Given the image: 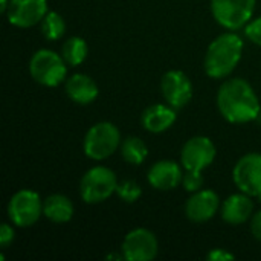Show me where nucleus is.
I'll return each mask as SVG.
<instances>
[{"label":"nucleus","mask_w":261,"mask_h":261,"mask_svg":"<svg viewBox=\"0 0 261 261\" xmlns=\"http://www.w3.org/2000/svg\"><path fill=\"white\" fill-rule=\"evenodd\" d=\"M217 107L232 124H245L260 116V102L251 84L242 78L225 81L217 93Z\"/></svg>","instance_id":"f257e3e1"},{"label":"nucleus","mask_w":261,"mask_h":261,"mask_svg":"<svg viewBox=\"0 0 261 261\" xmlns=\"http://www.w3.org/2000/svg\"><path fill=\"white\" fill-rule=\"evenodd\" d=\"M243 54V41L234 32L219 35L208 47L205 72L211 78H225L237 67Z\"/></svg>","instance_id":"f03ea898"},{"label":"nucleus","mask_w":261,"mask_h":261,"mask_svg":"<svg viewBox=\"0 0 261 261\" xmlns=\"http://www.w3.org/2000/svg\"><path fill=\"white\" fill-rule=\"evenodd\" d=\"M121 144V135L112 122H98L89 128L84 138V153L93 161L112 156Z\"/></svg>","instance_id":"7ed1b4c3"},{"label":"nucleus","mask_w":261,"mask_h":261,"mask_svg":"<svg viewBox=\"0 0 261 261\" xmlns=\"http://www.w3.org/2000/svg\"><path fill=\"white\" fill-rule=\"evenodd\" d=\"M31 76L41 86L57 87L66 78V61L61 55L49 49L37 50L29 61Z\"/></svg>","instance_id":"20e7f679"},{"label":"nucleus","mask_w":261,"mask_h":261,"mask_svg":"<svg viewBox=\"0 0 261 261\" xmlns=\"http://www.w3.org/2000/svg\"><path fill=\"white\" fill-rule=\"evenodd\" d=\"M118 180L107 167H93L81 179L80 193L86 203H101L116 193Z\"/></svg>","instance_id":"39448f33"},{"label":"nucleus","mask_w":261,"mask_h":261,"mask_svg":"<svg viewBox=\"0 0 261 261\" xmlns=\"http://www.w3.org/2000/svg\"><path fill=\"white\" fill-rule=\"evenodd\" d=\"M255 0H211V11L219 24L236 31L251 21Z\"/></svg>","instance_id":"423d86ee"},{"label":"nucleus","mask_w":261,"mask_h":261,"mask_svg":"<svg viewBox=\"0 0 261 261\" xmlns=\"http://www.w3.org/2000/svg\"><path fill=\"white\" fill-rule=\"evenodd\" d=\"M43 214V203L40 196L31 190L15 193L8 203V216L14 225L20 228L32 226Z\"/></svg>","instance_id":"0eeeda50"},{"label":"nucleus","mask_w":261,"mask_h":261,"mask_svg":"<svg viewBox=\"0 0 261 261\" xmlns=\"http://www.w3.org/2000/svg\"><path fill=\"white\" fill-rule=\"evenodd\" d=\"M158 251L156 236L145 228L130 231L122 242V257L128 261H151L156 258Z\"/></svg>","instance_id":"6e6552de"},{"label":"nucleus","mask_w":261,"mask_h":261,"mask_svg":"<svg viewBox=\"0 0 261 261\" xmlns=\"http://www.w3.org/2000/svg\"><path fill=\"white\" fill-rule=\"evenodd\" d=\"M232 179L242 193L251 197H258L261 194V154H245L236 164Z\"/></svg>","instance_id":"1a4fd4ad"},{"label":"nucleus","mask_w":261,"mask_h":261,"mask_svg":"<svg viewBox=\"0 0 261 261\" xmlns=\"http://www.w3.org/2000/svg\"><path fill=\"white\" fill-rule=\"evenodd\" d=\"M216 159V145L210 138L196 136L185 142L180 154V161L185 170L202 171Z\"/></svg>","instance_id":"9d476101"},{"label":"nucleus","mask_w":261,"mask_h":261,"mask_svg":"<svg viewBox=\"0 0 261 261\" xmlns=\"http://www.w3.org/2000/svg\"><path fill=\"white\" fill-rule=\"evenodd\" d=\"M161 90L165 101L174 109L185 107L193 98V84L180 70H168L161 80Z\"/></svg>","instance_id":"9b49d317"},{"label":"nucleus","mask_w":261,"mask_h":261,"mask_svg":"<svg viewBox=\"0 0 261 261\" xmlns=\"http://www.w3.org/2000/svg\"><path fill=\"white\" fill-rule=\"evenodd\" d=\"M47 14L46 0H11L6 15L8 21L17 28H31Z\"/></svg>","instance_id":"f8f14e48"},{"label":"nucleus","mask_w":261,"mask_h":261,"mask_svg":"<svg viewBox=\"0 0 261 261\" xmlns=\"http://www.w3.org/2000/svg\"><path fill=\"white\" fill-rule=\"evenodd\" d=\"M219 206V196L213 190H199L188 199L185 205V214L191 222L203 223L216 216Z\"/></svg>","instance_id":"ddd939ff"},{"label":"nucleus","mask_w":261,"mask_h":261,"mask_svg":"<svg viewBox=\"0 0 261 261\" xmlns=\"http://www.w3.org/2000/svg\"><path fill=\"white\" fill-rule=\"evenodd\" d=\"M184 174L179 164L174 161H159L148 171V182L153 188L168 191L182 184Z\"/></svg>","instance_id":"4468645a"},{"label":"nucleus","mask_w":261,"mask_h":261,"mask_svg":"<svg viewBox=\"0 0 261 261\" xmlns=\"http://www.w3.org/2000/svg\"><path fill=\"white\" fill-rule=\"evenodd\" d=\"M66 93L73 102L86 106L98 98L99 90L96 83L90 76L84 73H75L66 83Z\"/></svg>","instance_id":"2eb2a0df"},{"label":"nucleus","mask_w":261,"mask_h":261,"mask_svg":"<svg viewBox=\"0 0 261 261\" xmlns=\"http://www.w3.org/2000/svg\"><path fill=\"white\" fill-rule=\"evenodd\" d=\"M141 121L145 130L151 133H162L174 124L176 112L171 106L168 107L164 104H153L144 110Z\"/></svg>","instance_id":"dca6fc26"},{"label":"nucleus","mask_w":261,"mask_h":261,"mask_svg":"<svg viewBox=\"0 0 261 261\" xmlns=\"http://www.w3.org/2000/svg\"><path fill=\"white\" fill-rule=\"evenodd\" d=\"M252 210L254 203L248 194H232L222 206V217L229 225H242L251 217Z\"/></svg>","instance_id":"f3484780"},{"label":"nucleus","mask_w":261,"mask_h":261,"mask_svg":"<svg viewBox=\"0 0 261 261\" xmlns=\"http://www.w3.org/2000/svg\"><path fill=\"white\" fill-rule=\"evenodd\" d=\"M43 216L54 223H66L73 217V205L63 194H52L43 202Z\"/></svg>","instance_id":"a211bd4d"},{"label":"nucleus","mask_w":261,"mask_h":261,"mask_svg":"<svg viewBox=\"0 0 261 261\" xmlns=\"http://www.w3.org/2000/svg\"><path fill=\"white\" fill-rule=\"evenodd\" d=\"M121 153L125 162L133 164V165H141L148 154V148L142 139L136 136H128L124 139L121 145Z\"/></svg>","instance_id":"6ab92c4d"},{"label":"nucleus","mask_w":261,"mask_h":261,"mask_svg":"<svg viewBox=\"0 0 261 261\" xmlns=\"http://www.w3.org/2000/svg\"><path fill=\"white\" fill-rule=\"evenodd\" d=\"M61 57L69 66H80L87 57V44L81 37H72L64 41L61 47Z\"/></svg>","instance_id":"aec40b11"},{"label":"nucleus","mask_w":261,"mask_h":261,"mask_svg":"<svg viewBox=\"0 0 261 261\" xmlns=\"http://www.w3.org/2000/svg\"><path fill=\"white\" fill-rule=\"evenodd\" d=\"M66 31V23L61 18V15L55 11H49L44 18L41 20V32L44 38L50 41H57L63 37Z\"/></svg>","instance_id":"412c9836"},{"label":"nucleus","mask_w":261,"mask_h":261,"mask_svg":"<svg viewBox=\"0 0 261 261\" xmlns=\"http://www.w3.org/2000/svg\"><path fill=\"white\" fill-rule=\"evenodd\" d=\"M116 193H118L119 199H122L124 202L133 203V202H136L141 197L142 190H141V187L136 182H133V180H124L122 184H118Z\"/></svg>","instance_id":"4be33fe9"},{"label":"nucleus","mask_w":261,"mask_h":261,"mask_svg":"<svg viewBox=\"0 0 261 261\" xmlns=\"http://www.w3.org/2000/svg\"><path fill=\"white\" fill-rule=\"evenodd\" d=\"M203 182L205 180H203L202 171H193V170H187V173L184 174V179H182L184 188L191 193L199 191L203 187Z\"/></svg>","instance_id":"5701e85b"},{"label":"nucleus","mask_w":261,"mask_h":261,"mask_svg":"<svg viewBox=\"0 0 261 261\" xmlns=\"http://www.w3.org/2000/svg\"><path fill=\"white\" fill-rule=\"evenodd\" d=\"M245 34H246V37H248L252 43L261 46V17L252 20V21H249V23L246 24Z\"/></svg>","instance_id":"b1692460"},{"label":"nucleus","mask_w":261,"mask_h":261,"mask_svg":"<svg viewBox=\"0 0 261 261\" xmlns=\"http://www.w3.org/2000/svg\"><path fill=\"white\" fill-rule=\"evenodd\" d=\"M14 240V229L8 225V223H3L2 228H0V246L2 249H6Z\"/></svg>","instance_id":"393cba45"},{"label":"nucleus","mask_w":261,"mask_h":261,"mask_svg":"<svg viewBox=\"0 0 261 261\" xmlns=\"http://www.w3.org/2000/svg\"><path fill=\"white\" fill-rule=\"evenodd\" d=\"M206 258L211 261H228L234 260L236 257H234L231 252L225 251V249H213V251L206 255Z\"/></svg>","instance_id":"a878e982"},{"label":"nucleus","mask_w":261,"mask_h":261,"mask_svg":"<svg viewBox=\"0 0 261 261\" xmlns=\"http://www.w3.org/2000/svg\"><path fill=\"white\" fill-rule=\"evenodd\" d=\"M251 231H252L254 237L261 242V211L254 216L252 223H251Z\"/></svg>","instance_id":"bb28decb"},{"label":"nucleus","mask_w":261,"mask_h":261,"mask_svg":"<svg viewBox=\"0 0 261 261\" xmlns=\"http://www.w3.org/2000/svg\"><path fill=\"white\" fill-rule=\"evenodd\" d=\"M8 6H9L8 0H2V5H0V11H2V12H6V11H8Z\"/></svg>","instance_id":"cd10ccee"},{"label":"nucleus","mask_w":261,"mask_h":261,"mask_svg":"<svg viewBox=\"0 0 261 261\" xmlns=\"http://www.w3.org/2000/svg\"><path fill=\"white\" fill-rule=\"evenodd\" d=\"M258 199H260V202H261V194H260V196H258Z\"/></svg>","instance_id":"c85d7f7f"},{"label":"nucleus","mask_w":261,"mask_h":261,"mask_svg":"<svg viewBox=\"0 0 261 261\" xmlns=\"http://www.w3.org/2000/svg\"><path fill=\"white\" fill-rule=\"evenodd\" d=\"M258 118H260V119H261V110H260V116H258Z\"/></svg>","instance_id":"c756f323"}]
</instances>
